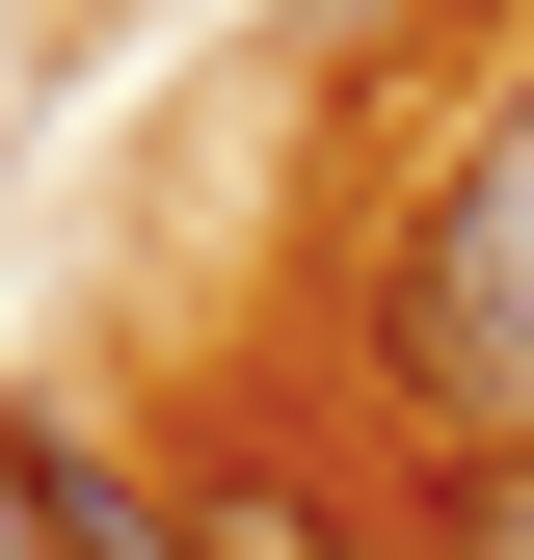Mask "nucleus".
I'll list each match as a JSON object with an SVG mask.
<instances>
[{"mask_svg":"<svg viewBox=\"0 0 534 560\" xmlns=\"http://www.w3.org/2000/svg\"><path fill=\"white\" fill-rule=\"evenodd\" d=\"M348 374L428 428V480H454V454H534V54H481V107L374 187V241H348Z\"/></svg>","mask_w":534,"mask_h":560,"instance_id":"f257e3e1","label":"nucleus"},{"mask_svg":"<svg viewBox=\"0 0 534 560\" xmlns=\"http://www.w3.org/2000/svg\"><path fill=\"white\" fill-rule=\"evenodd\" d=\"M27 508H54V560H214V508H187V480H134L107 428H54V400H27Z\"/></svg>","mask_w":534,"mask_h":560,"instance_id":"f03ea898","label":"nucleus"},{"mask_svg":"<svg viewBox=\"0 0 534 560\" xmlns=\"http://www.w3.org/2000/svg\"><path fill=\"white\" fill-rule=\"evenodd\" d=\"M400 560H534V454H454V480H400Z\"/></svg>","mask_w":534,"mask_h":560,"instance_id":"7ed1b4c3","label":"nucleus"},{"mask_svg":"<svg viewBox=\"0 0 534 560\" xmlns=\"http://www.w3.org/2000/svg\"><path fill=\"white\" fill-rule=\"evenodd\" d=\"M0 560H54V508H27V400H0Z\"/></svg>","mask_w":534,"mask_h":560,"instance_id":"20e7f679","label":"nucleus"}]
</instances>
